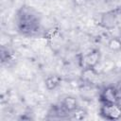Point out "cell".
I'll return each instance as SVG.
<instances>
[{
	"instance_id": "obj_1",
	"label": "cell",
	"mask_w": 121,
	"mask_h": 121,
	"mask_svg": "<svg viewBox=\"0 0 121 121\" xmlns=\"http://www.w3.org/2000/svg\"><path fill=\"white\" fill-rule=\"evenodd\" d=\"M19 26L22 31L31 32L37 26V18L30 8H23L19 13Z\"/></svg>"
},
{
	"instance_id": "obj_7",
	"label": "cell",
	"mask_w": 121,
	"mask_h": 121,
	"mask_svg": "<svg viewBox=\"0 0 121 121\" xmlns=\"http://www.w3.org/2000/svg\"><path fill=\"white\" fill-rule=\"evenodd\" d=\"M60 83V78L59 76H48L44 79V85L45 88L48 91H52L56 89Z\"/></svg>"
},
{
	"instance_id": "obj_6",
	"label": "cell",
	"mask_w": 121,
	"mask_h": 121,
	"mask_svg": "<svg viewBox=\"0 0 121 121\" xmlns=\"http://www.w3.org/2000/svg\"><path fill=\"white\" fill-rule=\"evenodd\" d=\"M60 106L63 108V110L66 112H74L76 110H78L79 108L78 99L75 96H72V95L65 96L60 101Z\"/></svg>"
},
{
	"instance_id": "obj_4",
	"label": "cell",
	"mask_w": 121,
	"mask_h": 121,
	"mask_svg": "<svg viewBox=\"0 0 121 121\" xmlns=\"http://www.w3.org/2000/svg\"><path fill=\"white\" fill-rule=\"evenodd\" d=\"M100 60V53L98 50H94L82 58L83 68H95Z\"/></svg>"
},
{
	"instance_id": "obj_2",
	"label": "cell",
	"mask_w": 121,
	"mask_h": 121,
	"mask_svg": "<svg viewBox=\"0 0 121 121\" xmlns=\"http://www.w3.org/2000/svg\"><path fill=\"white\" fill-rule=\"evenodd\" d=\"M99 112L100 115L107 120L121 119V106L118 103H103Z\"/></svg>"
},
{
	"instance_id": "obj_3",
	"label": "cell",
	"mask_w": 121,
	"mask_h": 121,
	"mask_svg": "<svg viewBox=\"0 0 121 121\" xmlns=\"http://www.w3.org/2000/svg\"><path fill=\"white\" fill-rule=\"evenodd\" d=\"M119 93L113 86L105 87L100 94V100L102 103H118Z\"/></svg>"
},
{
	"instance_id": "obj_8",
	"label": "cell",
	"mask_w": 121,
	"mask_h": 121,
	"mask_svg": "<svg viewBox=\"0 0 121 121\" xmlns=\"http://www.w3.org/2000/svg\"><path fill=\"white\" fill-rule=\"evenodd\" d=\"M108 48L113 52L121 51V39L117 37H112L108 41Z\"/></svg>"
},
{
	"instance_id": "obj_5",
	"label": "cell",
	"mask_w": 121,
	"mask_h": 121,
	"mask_svg": "<svg viewBox=\"0 0 121 121\" xmlns=\"http://www.w3.org/2000/svg\"><path fill=\"white\" fill-rule=\"evenodd\" d=\"M117 23L116 14L113 11H108L102 14L100 18V25L106 29H112Z\"/></svg>"
}]
</instances>
